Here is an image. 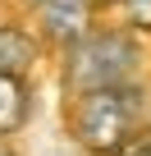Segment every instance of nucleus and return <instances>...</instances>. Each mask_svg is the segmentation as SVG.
<instances>
[{
  "label": "nucleus",
  "mask_w": 151,
  "mask_h": 156,
  "mask_svg": "<svg viewBox=\"0 0 151 156\" xmlns=\"http://www.w3.org/2000/svg\"><path fill=\"white\" fill-rule=\"evenodd\" d=\"M133 73H137V41L128 32H115V28L87 32L64 55V83L78 97L110 92V87H133Z\"/></svg>",
  "instance_id": "obj_1"
},
{
  "label": "nucleus",
  "mask_w": 151,
  "mask_h": 156,
  "mask_svg": "<svg viewBox=\"0 0 151 156\" xmlns=\"http://www.w3.org/2000/svg\"><path fill=\"white\" fill-rule=\"evenodd\" d=\"M137 119H142V92L137 87L87 92L69 110L73 138H78L87 151H96V156H119L124 147H133Z\"/></svg>",
  "instance_id": "obj_2"
},
{
  "label": "nucleus",
  "mask_w": 151,
  "mask_h": 156,
  "mask_svg": "<svg viewBox=\"0 0 151 156\" xmlns=\"http://www.w3.org/2000/svg\"><path fill=\"white\" fill-rule=\"evenodd\" d=\"M41 32L60 46H73L92 32V0H37Z\"/></svg>",
  "instance_id": "obj_3"
},
{
  "label": "nucleus",
  "mask_w": 151,
  "mask_h": 156,
  "mask_svg": "<svg viewBox=\"0 0 151 156\" xmlns=\"http://www.w3.org/2000/svg\"><path fill=\"white\" fill-rule=\"evenodd\" d=\"M32 60H37V41L23 28H14V23H0V73L19 78Z\"/></svg>",
  "instance_id": "obj_4"
},
{
  "label": "nucleus",
  "mask_w": 151,
  "mask_h": 156,
  "mask_svg": "<svg viewBox=\"0 0 151 156\" xmlns=\"http://www.w3.org/2000/svg\"><path fill=\"white\" fill-rule=\"evenodd\" d=\"M28 110H32V101L23 92V78H5L0 73V138L14 133V129H23Z\"/></svg>",
  "instance_id": "obj_5"
},
{
  "label": "nucleus",
  "mask_w": 151,
  "mask_h": 156,
  "mask_svg": "<svg viewBox=\"0 0 151 156\" xmlns=\"http://www.w3.org/2000/svg\"><path fill=\"white\" fill-rule=\"evenodd\" d=\"M119 9L133 28H151V0H119Z\"/></svg>",
  "instance_id": "obj_6"
},
{
  "label": "nucleus",
  "mask_w": 151,
  "mask_h": 156,
  "mask_svg": "<svg viewBox=\"0 0 151 156\" xmlns=\"http://www.w3.org/2000/svg\"><path fill=\"white\" fill-rule=\"evenodd\" d=\"M119 156H151V151H146V147H142V142H133V147H124V151H119Z\"/></svg>",
  "instance_id": "obj_7"
},
{
  "label": "nucleus",
  "mask_w": 151,
  "mask_h": 156,
  "mask_svg": "<svg viewBox=\"0 0 151 156\" xmlns=\"http://www.w3.org/2000/svg\"><path fill=\"white\" fill-rule=\"evenodd\" d=\"M0 156H14V151H9V147H5V142H0Z\"/></svg>",
  "instance_id": "obj_8"
},
{
  "label": "nucleus",
  "mask_w": 151,
  "mask_h": 156,
  "mask_svg": "<svg viewBox=\"0 0 151 156\" xmlns=\"http://www.w3.org/2000/svg\"><path fill=\"white\" fill-rule=\"evenodd\" d=\"M142 147H146V151H151V133H146V138H142Z\"/></svg>",
  "instance_id": "obj_9"
}]
</instances>
